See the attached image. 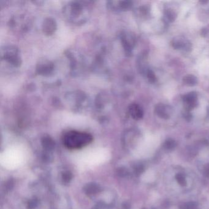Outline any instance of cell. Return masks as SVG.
Here are the masks:
<instances>
[{
    "label": "cell",
    "instance_id": "1",
    "mask_svg": "<svg viewBox=\"0 0 209 209\" xmlns=\"http://www.w3.org/2000/svg\"><path fill=\"white\" fill-rule=\"evenodd\" d=\"M93 140L92 136L87 133L71 131L63 136V143L68 148L77 149L85 147Z\"/></svg>",
    "mask_w": 209,
    "mask_h": 209
},
{
    "label": "cell",
    "instance_id": "2",
    "mask_svg": "<svg viewBox=\"0 0 209 209\" xmlns=\"http://www.w3.org/2000/svg\"><path fill=\"white\" fill-rule=\"evenodd\" d=\"M2 57L9 63L15 67H19L22 63L19 50L14 46L6 47L2 52Z\"/></svg>",
    "mask_w": 209,
    "mask_h": 209
},
{
    "label": "cell",
    "instance_id": "3",
    "mask_svg": "<svg viewBox=\"0 0 209 209\" xmlns=\"http://www.w3.org/2000/svg\"><path fill=\"white\" fill-rule=\"evenodd\" d=\"M83 10L82 5L78 2H72L65 7V12L69 19L77 20L82 15Z\"/></svg>",
    "mask_w": 209,
    "mask_h": 209
},
{
    "label": "cell",
    "instance_id": "4",
    "mask_svg": "<svg viewBox=\"0 0 209 209\" xmlns=\"http://www.w3.org/2000/svg\"><path fill=\"white\" fill-rule=\"evenodd\" d=\"M53 69V63L47 59H41L36 66V72L42 76L49 75L52 72Z\"/></svg>",
    "mask_w": 209,
    "mask_h": 209
},
{
    "label": "cell",
    "instance_id": "5",
    "mask_svg": "<svg viewBox=\"0 0 209 209\" xmlns=\"http://www.w3.org/2000/svg\"><path fill=\"white\" fill-rule=\"evenodd\" d=\"M57 24L55 19L51 17L46 18L42 24V29L43 33L46 35L50 36L53 35L56 31Z\"/></svg>",
    "mask_w": 209,
    "mask_h": 209
},
{
    "label": "cell",
    "instance_id": "6",
    "mask_svg": "<svg viewBox=\"0 0 209 209\" xmlns=\"http://www.w3.org/2000/svg\"><path fill=\"white\" fill-rule=\"evenodd\" d=\"M171 112V109L169 106L163 104H159L155 107V112L157 114L163 118H169Z\"/></svg>",
    "mask_w": 209,
    "mask_h": 209
},
{
    "label": "cell",
    "instance_id": "7",
    "mask_svg": "<svg viewBox=\"0 0 209 209\" xmlns=\"http://www.w3.org/2000/svg\"><path fill=\"white\" fill-rule=\"evenodd\" d=\"M129 112L130 115L136 120H139L142 118L143 113L141 107L137 104H132L129 107Z\"/></svg>",
    "mask_w": 209,
    "mask_h": 209
},
{
    "label": "cell",
    "instance_id": "8",
    "mask_svg": "<svg viewBox=\"0 0 209 209\" xmlns=\"http://www.w3.org/2000/svg\"><path fill=\"white\" fill-rule=\"evenodd\" d=\"M131 6V3L130 2H109L108 6L109 8L113 10L117 9H126L130 8Z\"/></svg>",
    "mask_w": 209,
    "mask_h": 209
},
{
    "label": "cell",
    "instance_id": "9",
    "mask_svg": "<svg viewBox=\"0 0 209 209\" xmlns=\"http://www.w3.org/2000/svg\"><path fill=\"white\" fill-rule=\"evenodd\" d=\"M189 42L185 39H180L179 38L178 39H173L172 46L175 49H188Z\"/></svg>",
    "mask_w": 209,
    "mask_h": 209
},
{
    "label": "cell",
    "instance_id": "10",
    "mask_svg": "<svg viewBox=\"0 0 209 209\" xmlns=\"http://www.w3.org/2000/svg\"><path fill=\"white\" fill-rule=\"evenodd\" d=\"M123 41V44L125 47V48L129 50H131V49L133 47L134 44V39L133 38V36L130 35H124L122 38Z\"/></svg>",
    "mask_w": 209,
    "mask_h": 209
},
{
    "label": "cell",
    "instance_id": "11",
    "mask_svg": "<svg viewBox=\"0 0 209 209\" xmlns=\"http://www.w3.org/2000/svg\"><path fill=\"white\" fill-rule=\"evenodd\" d=\"M197 95L196 93H190L184 96V101L189 105L190 107H194V104H196Z\"/></svg>",
    "mask_w": 209,
    "mask_h": 209
},
{
    "label": "cell",
    "instance_id": "12",
    "mask_svg": "<svg viewBox=\"0 0 209 209\" xmlns=\"http://www.w3.org/2000/svg\"><path fill=\"white\" fill-rule=\"evenodd\" d=\"M185 84L190 86H193L197 83V78L193 75H187L184 77L183 79Z\"/></svg>",
    "mask_w": 209,
    "mask_h": 209
},
{
    "label": "cell",
    "instance_id": "13",
    "mask_svg": "<svg viewBox=\"0 0 209 209\" xmlns=\"http://www.w3.org/2000/svg\"><path fill=\"white\" fill-rule=\"evenodd\" d=\"M147 77L148 79L149 80V81L153 83L157 80V78L156 76L155 75V74L152 71H148V73H147Z\"/></svg>",
    "mask_w": 209,
    "mask_h": 209
}]
</instances>
